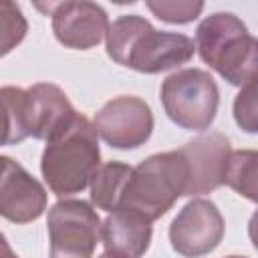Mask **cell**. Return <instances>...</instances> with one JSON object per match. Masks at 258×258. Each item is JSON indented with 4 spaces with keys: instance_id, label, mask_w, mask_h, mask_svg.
<instances>
[{
    "instance_id": "cell-14",
    "label": "cell",
    "mask_w": 258,
    "mask_h": 258,
    "mask_svg": "<svg viewBox=\"0 0 258 258\" xmlns=\"http://www.w3.org/2000/svg\"><path fill=\"white\" fill-rule=\"evenodd\" d=\"M30 135L28 97L20 89H0V145L18 143Z\"/></svg>"
},
{
    "instance_id": "cell-10",
    "label": "cell",
    "mask_w": 258,
    "mask_h": 258,
    "mask_svg": "<svg viewBox=\"0 0 258 258\" xmlns=\"http://www.w3.org/2000/svg\"><path fill=\"white\" fill-rule=\"evenodd\" d=\"M56 38L73 48H89L97 44L107 30V14L91 2L50 4Z\"/></svg>"
},
{
    "instance_id": "cell-7",
    "label": "cell",
    "mask_w": 258,
    "mask_h": 258,
    "mask_svg": "<svg viewBox=\"0 0 258 258\" xmlns=\"http://www.w3.org/2000/svg\"><path fill=\"white\" fill-rule=\"evenodd\" d=\"M151 127V111L137 97H121L107 103L95 119V131H99L109 145L119 149L139 147L149 137Z\"/></svg>"
},
{
    "instance_id": "cell-6",
    "label": "cell",
    "mask_w": 258,
    "mask_h": 258,
    "mask_svg": "<svg viewBox=\"0 0 258 258\" xmlns=\"http://www.w3.org/2000/svg\"><path fill=\"white\" fill-rule=\"evenodd\" d=\"M50 258H91L99 240V218L77 200L58 202L48 212Z\"/></svg>"
},
{
    "instance_id": "cell-16",
    "label": "cell",
    "mask_w": 258,
    "mask_h": 258,
    "mask_svg": "<svg viewBox=\"0 0 258 258\" xmlns=\"http://www.w3.org/2000/svg\"><path fill=\"white\" fill-rule=\"evenodd\" d=\"M26 32V22L20 8L10 2H0V56L10 52Z\"/></svg>"
},
{
    "instance_id": "cell-3",
    "label": "cell",
    "mask_w": 258,
    "mask_h": 258,
    "mask_svg": "<svg viewBox=\"0 0 258 258\" xmlns=\"http://www.w3.org/2000/svg\"><path fill=\"white\" fill-rule=\"evenodd\" d=\"M187 183L189 167L181 149L153 155L131 169L119 210L135 212L151 222L163 216L179 196H185Z\"/></svg>"
},
{
    "instance_id": "cell-17",
    "label": "cell",
    "mask_w": 258,
    "mask_h": 258,
    "mask_svg": "<svg viewBox=\"0 0 258 258\" xmlns=\"http://www.w3.org/2000/svg\"><path fill=\"white\" fill-rule=\"evenodd\" d=\"M149 8L157 14V18L167 20V22H189L198 16V12L204 8V4H187V2H149Z\"/></svg>"
},
{
    "instance_id": "cell-13",
    "label": "cell",
    "mask_w": 258,
    "mask_h": 258,
    "mask_svg": "<svg viewBox=\"0 0 258 258\" xmlns=\"http://www.w3.org/2000/svg\"><path fill=\"white\" fill-rule=\"evenodd\" d=\"M151 238V226L149 220L143 216L129 212V210H117L113 216L105 220L103 226V242L107 252L123 256V258H139Z\"/></svg>"
},
{
    "instance_id": "cell-18",
    "label": "cell",
    "mask_w": 258,
    "mask_h": 258,
    "mask_svg": "<svg viewBox=\"0 0 258 258\" xmlns=\"http://www.w3.org/2000/svg\"><path fill=\"white\" fill-rule=\"evenodd\" d=\"M0 258H18V256H14V252L10 250V246L6 244L2 234H0Z\"/></svg>"
},
{
    "instance_id": "cell-20",
    "label": "cell",
    "mask_w": 258,
    "mask_h": 258,
    "mask_svg": "<svg viewBox=\"0 0 258 258\" xmlns=\"http://www.w3.org/2000/svg\"><path fill=\"white\" fill-rule=\"evenodd\" d=\"M230 258H240V256H230Z\"/></svg>"
},
{
    "instance_id": "cell-2",
    "label": "cell",
    "mask_w": 258,
    "mask_h": 258,
    "mask_svg": "<svg viewBox=\"0 0 258 258\" xmlns=\"http://www.w3.org/2000/svg\"><path fill=\"white\" fill-rule=\"evenodd\" d=\"M42 155V175L56 196L77 194L93 181L99 169V145L95 127L81 115L60 127Z\"/></svg>"
},
{
    "instance_id": "cell-15",
    "label": "cell",
    "mask_w": 258,
    "mask_h": 258,
    "mask_svg": "<svg viewBox=\"0 0 258 258\" xmlns=\"http://www.w3.org/2000/svg\"><path fill=\"white\" fill-rule=\"evenodd\" d=\"M129 175H131V167L123 163H113V161L97 169L93 177V194H91L95 206L107 212L119 210Z\"/></svg>"
},
{
    "instance_id": "cell-4",
    "label": "cell",
    "mask_w": 258,
    "mask_h": 258,
    "mask_svg": "<svg viewBox=\"0 0 258 258\" xmlns=\"http://www.w3.org/2000/svg\"><path fill=\"white\" fill-rule=\"evenodd\" d=\"M244 24L234 14H214L198 28V48L202 58L214 67L232 85H242L254 79V44L244 46Z\"/></svg>"
},
{
    "instance_id": "cell-5",
    "label": "cell",
    "mask_w": 258,
    "mask_h": 258,
    "mask_svg": "<svg viewBox=\"0 0 258 258\" xmlns=\"http://www.w3.org/2000/svg\"><path fill=\"white\" fill-rule=\"evenodd\" d=\"M161 101L171 121L185 129H206L218 107V89L214 79L198 69H187L165 79Z\"/></svg>"
},
{
    "instance_id": "cell-8",
    "label": "cell",
    "mask_w": 258,
    "mask_h": 258,
    "mask_svg": "<svg viewBox=\"0 0 258 258\" xmlns=\"http://www.w3.org/2000/svg\"><path fill=\"white\" fill-rule=\"evenodd\" d=\"M222 230V218L216 206L204 200H196L187 204L173 220L169 238L173 250L183 256L198 258L218 246Z\"/></svg>"
},
{
    "instance_id": "cell-1",
    "label": "cell",
    "mask_w": 258,
    "mask_h": 258,
    "mask_svg": "<svg viewBox=\"0 0 258 258\" xmlns=\"http://www.w3.org/2000/svg\"><path fill=\"white\" fill-rule=\"evenodd\" d=\"M196 44L173 32H157L139 16H121L109 26L107 52L123 67L141 73H157L189 60Z\"/></svg>"
},
{
    "instance_id": "cell-9",
    "label": "cell",
    "mask_w": 258,
    "mask_h": 258,
    "mask_svg": "<svg viewBox=\"0 0 258 258\" xmlns=\"http://www.w3.org/2000/svg\"><path fill=\"white\" fill-rule=\"evenodd\" d=\"M46 204L44 189L18 163L0 157V214L12 222L36 220Z\"/></svg>"
},
{
    "instance_id": "cell-12",
    "label": "cell",
    "mask_w": 258,
    "mask_h": 258,
    "mask_svg": "<svg viewBox=\"0 0 258 258\" xmlns=\"http://www.w3.org/2000/svg\"><path fill=\"white\" fill-rule=\"evenodd\" d=\"M26 97L30 135L38 139H50L75 115L71 103L54 85H36L26 93Z\"/></svg>"
},
{
    "instance_id": "cell-11",
    "label": "cell",
    "mask_w": 258,
    "mask_h": 258,
    "mask_svg": "<svg viewBox=\"0 0 258 258\" xmlns=\"http://www.w3.org/2000/svg\"><path fill=\"white\" fill-rule=\"evenodd\" d=\"M187 167H189V183L185 196L206 194L224 181V171L228 163V141L222 135L200 137L187 147L181 149Z\"/></svg>"
},
{
    "instance_id": "cell-19",
    "label": "cell",
    "mask_w": 258,
    "mask_h": 258,
    "mask_svg": "<svg viewBox=\"0 0 258 258\" xmlns=\"http://www.w3.org/2000/svg\"><path fill=\"white\" fill-rule=\"evenodd\" d=\"M101 258H123V256H117V254H111V252H107V254H103Z\"/></svg>"
}]
</instances>
